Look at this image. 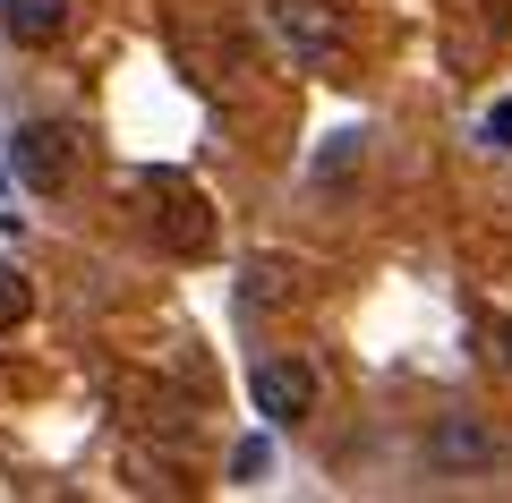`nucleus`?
Segmentation results:
<instances>
[{"instance_id":"f257e3e1","label":"nucleus","mask_w":512,"mask_h":503,"mask_svg":"<svg viewBox=\"0 0 512 503\" xmlns=\"http://www.w3.org/2000/svg\"><path fill=\"white\" fill-rule=\"evenodd\" d=\"M274 35L291 43L299 69H333V60H342V43H350L333 0H274Z\"/></svg>"},{"instance_id":"f03ea898","label":"nucleus","mask_w":512,"mask_h":503,"mask_svg":"<svg viewBox=\"0 0 512 503\" xmlns=\"http://www.w3.org/2000/svg\"><path fill=\"white\" fill-rule=\"evenodd\" d=\"M9 162H18L26 188H43V197H52V188H69V171H77V137H69L60 120H26L18 137H9Z\"/></svg>"},{"instance_id":"7ed1b4c3","label":"nucleus","mask_w":512,"mask_h":503,"mask_svg":"<svg viewBox=\"0 0 512 503\" xmlns=\"http://www.w3.org/2000/svg\"><path fill=\"white\" fill-rule=\"evenodd\" d=\"M248 393H256V410L274 418V427H299V418L316 410V367H299V359H256Z\"/></svg>"},{"instance_id":"20e7f679","label":"nucleus","mask_w":512,"mask_h":503,"mask_svg":"<svg viewBox=\"0 0 512 503\" xmlns=\"http://www.w3.org/2000/svg\"><path fill=\"white\" fill-rule=\"evenodd\" d=\"M154 231H163V248H214V205L197 197V188L180 180H154Z\"/></svg>"},{"instance_id":"39448f33","label":"nucleus","mask_w":512,"mask_h":503,"mask_svg":"<svg viewBox=\"0 0 512 503\" xmlns=\"http://www.w3.org/2000/svg\"><path fill=\"white\" fill-rule=\"evenodd\" d=\"M427 461H436V469H487L495 461V435L478 427V418H444V427L427 435Z\"/></svg>"},{"instance_id":"423d86ee","label":"nucleus","mask_w":512,"mask_h":503,"mask_svg":"<svg viewBox=\"0 0 512 503\" xmlns=\"http://www.w3.org/2000/svg\"><path fill=\"white\" fill-rule=\"evenodd\" d=\"M0 26H9L18 43H35V52H43V43L69 26V0H0Z\"/></svg>"},{"instance_id":"0eeeda50","label":"nucleus","mask_w":512,"mask_h":503,"mask_svg":"<svg viewBox=\"0 0 512 503\" xmlns=\"http://www.w3.org/2000/svg\"><path fill=\"white\" fill-rule=\"evenodd\" d=\"M26 307H35L26 273H18V265H0V333H9V324H26Z\"/></svg>"},{"instance_id":"6e6552de","label":"nucleus","mask_w":512,"mask_h":503,"mask_svg":"<svg viewBox=\"0 0 512 503\" xmlns=\"http://www.w3.org/2000/svg\"><path fill=\"white\" fill-rule=\"evenodd\" d=\"M265 469H274V444H265V435H248V444L231 452V478H239V486H256Z\"/></svg>"},{"instance_id":"1a4fd4ad","label":"nucleus","mask_w":512,"mask_h":503,"mask_svg":"<svg viewBox=\"0 0 512 503\" xmlns=\"http://www.w3.org/2000/svg\"><path fill=\"white\" fill-rule=\"evenodd\" d=\"M478 137H487V145H495V154H512V103H495V111H487V120H478Z\"/></svg>"},{"instance_id":"9d476101","label":"nucleus","mask_w":512,"mask_h":503,"mask_svg":"<svg viewBox=\"0 0 512 503\" xmlns=\"http://www.w3.org/2000/svg\"><path fill=\"white\" fill-rule=\"evenodd\" d=\"M495 342H504V367H512V316H504V333H495Z\"/></svg>"}]
</instances>
